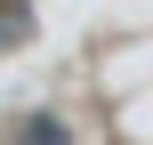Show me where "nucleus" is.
<instances>
[{
    "label": "nucleus",
    "instance_id": "1",
    "mask_svg": "<svg viewBox=\"0 0 153 145\" xmlns=\"http://www.w3.org/2000/svg\"><path fill=\"white\" fill-rule=\"evenodd\" d=\"M8 145H73V121H65V113H24V121L8 129Z\"/></svg>",
    "mask_w": 153,
    "mask_h": 145
}]
</instances>
